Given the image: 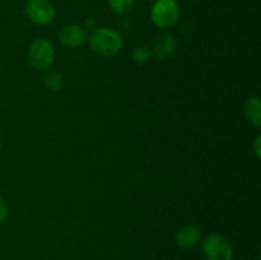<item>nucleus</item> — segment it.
I'll return each instance as SVG.
<instances>
[{
  "instance_id": "obj_7",
  "label": "nucleus",
  "mask_w": 261,
  "mask_h": 260,
  "mask_svg": "<svg viewBox=\"0 0 261 260\" xmlns=\"http://www.w3.org/2000/svg\"><path fill=\"white\" fill-rule=\"evenodd\" d=\"M176 50V40L170 33H163L155 40L152 48V56L155 60H167L173 55Z\"/></svg>"
},
{
  "instance_id": "obj_14",
  "label": "nucleus",
  "mask_w": 261,
  "mask_h": 260,
  "mask_svg": "<svg viewBox=\"0 0 261 260\" xmlns=\"http://www.w3.org/2000/svg\"><path fill=\"white\" fill-rule=\"evenodd\" d=\"M94 24H96V20H94V19H87L86 20V27H84V28H92Z\"/></svg>"
},
{
  "instance_id": "obj_2",
  "label": "nucleus",
  "mask_w": 261,
  "mask_h": 260,
  "mask_svg": "<svg viewBox=\"0 0 261 260\" xmlns=\"http://www.w3.org/2000/svg\"><path fill=\"white\" fill-rule=\"evenodd\" d=\"M180 4L177 0H154L150 9V19L162 30L173 27L180 19Z\"/></svg>"
},
{
  "instance_id": "obj_3",
  "label": "nucleus",
  "mask_w": 261,
  "mask_h": 260,
  "mask_svg": "<svg viewBox=\"0 0 261 260\" xmlns=\"http://www.w3.org/2000/svg\"><path fill=\"white\" fill-rule=\"evenodd\" d=\"M54 46L46 38H37L28 48V63L35 70H47L54 63Z\"/></svg>"
},
{
  "instance_id": "obj_5",
  "label": "nucleus",
  "mask_w": 261,
  "mask_h": 260,
  "mask_svg": "<svg viewBox=\"0 0 261 260\" xmlns=\"http://www.w3.org/2000/svg\"><path fill=\"white\" fill-rule=\"evenodd\" d=\"M24 10L27 17L38 25L50 24L56 15L55 7L50 0H28Z\"/></svg>"
},
{
  "instance_id": "obj_12",
  "label": "nucleus",
  "mask_w": 261,
  "mask_h": 260,
  "mask_svg": "<svg viewBox=\"0 0 261 260\" xmlns=\"http://www.w3.org/2000/svg\"><path fill=\"white\" fill-rule=\"evenodd\" d=\"M150 58H152V53H150V50L147 46H137L132 53L133 61L138 64L147 63V61H149Z\"/></svg>"
},
{
  "instance_id": "obj_11",
  "label": "nucleus",
  "mask_w": 261,
  "mask_h": 260,
  "mask_svg": "<svg viewBox=\"0 0 261 260\" xmlns=\"http://www.w3.org/2000/svg\"><path fill=\"white\" fill-rule=\"evenodd\" d=\"M45 86L53 92L61 91V88H63L64 86V81L61 74L58 73V71H48L45 76Z\"/></svg>"
},
{
  "instance_id": "obj_16",
  "label": "nucleus",
  "mask_w": 261,
  "mask_h": 260,
  "mask_svg": "<svg viewBox=\"0 0 261 260\" xmlns=\"http://www.w3.org/2000/svg\"><path fill=\"white\" fill-rule=\"evenodd\" d=\"M144 2H152V0H144ZM153 2H154V0H153Z\"/></svg>"
},
{
  "instance_id": "obj_8",
  "label": "nucleus",
  "mask_w": 261,
  "mask_h": 260,
  "mask_svg": "<svg viewBox=\"0 0 261 260\" xmlns=\"http://www.w3.org/2000/svg\"><path fill=\"white\" fill-rule=\"evenodd\" d=\"M201 237V231L196 226H184L176 232L175 241L176 244L184 249H190L195 246Z\"/></svg>"
},
{
  "instance_id": "obj_13",
  "label": "nucleus",
  "mask_w": 261,
  "mask_h": 260,
  "mask_svg": "<svg viewBox=\"0 0 261 260\" xmlns=\"http://www.w3.org/2000/svg\"><path fill=\"white\" fill-rule=\"evenodd\" d=\"M8 216H9V209H8L7 203L0 198V223H3L8 218Z\"/></svg>"
},
{
  "instance_id": "obj_9",
  "label": "nucleus",
  "mask_w": 261,
  "mask_h": 260,
  "mask_svg": "<svg viewBox=\"0 0 261 260\" xmlns=\"http://www.w3.org/2000/svg\"><path fill=\"white\" fill-rule=\"evenodd\" d=\"M244 111L250 124L255 127L261 126V101L259 97H250L245 102Z\"/></svg>"
},
{
  "instance_id": "obj_17",
  "label": "nucleus",
  "mask_w": 261,
  "mask_h": 260,
  "mask_svg": "<svg viewBox=\"0 0 261 260\" xmlns=\"http://www.w3.org/2000/svg\"><path fill=\"white\" fill-rule=\"evenodd\" d=\"M0 145H2V137H0Z\"/></svg>"
},
{
  "instance_id": "obj_4",
  "label": "nucleus",
  "mask_w": 261,
  "mask_h": 260,
  "mask_svg": "<svg viewBox=\"0 0 261 260\" xmlns=\"http://www.w3.org/2000/svg\"><path fill=\"white\" fill-rule=\"evenodd\" d=\"M206 260H232L233 247L226 237L219 233H209L201 244Z\"/></svg>"
},
{
  "instance_id": "obj_15",
  "label": "nucleus",
  "mask_w": 261,
  "mask_h": 260,
  "mask_svg": "<svg viewBox=\"0 0 261 260\" xmlns=\"http://www.w3.org/2000/svg\"><path fill=\"white\" fill-rule=\"evenodd\" d=\"M259 144H260V135L256 138V145H255V149H256L257 157H260V147H259Z\"/></svg>"
},
{
  "instance_id": "obj_10",
  "label": "nucleus",
  "mask_w": 261,
  "mask_h": 260,
  "mask_svg": "<svg viewBox=\"0 0 261 260\" xmlns=\"http://www.w3.org/2000/svg\"><path fill=\"white\" fill-rule=\"evenodd\" d=\"M107 4L116 14H126L134 8L135 0H107Z\"/></svg>"
},
{
  "instance_id": "obj_6",
  "label": "nucleus",
  "mask_w": 261,
  "mask_h": 260,
  "mask_svg": "<svg viewBox=\"0 0 261 260\" xmlns=\"http://www.w3.org/2000/svg\"><path fill=\"white\" fill-rule=\"evenodd\" d=\"M87 40L86 28L79 24H66L59 32V41L68 48H75L83 45Z\"/></svg>"
},
{
  "instance_id": "obj_1",
  "label": "nucleus",
  "mask_w": 261,
  "mask_h": 260,
  "mask_svg": "<svg viewBox=\"0 0 261 260\" xmlns=\"http://www.w3.org/2000/svg\"><path fill=\"white\" fill-rule=\"evenodd\" d=\"M124 45L122 36L117 31L107 27L94 28L89 36V46L101 56L116 55Z\"/></svg>"
}]
</instances>
